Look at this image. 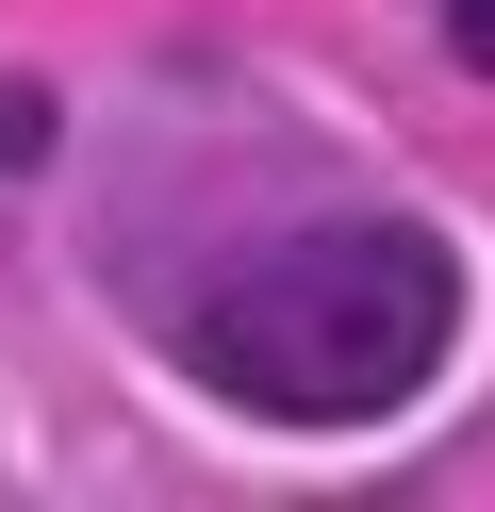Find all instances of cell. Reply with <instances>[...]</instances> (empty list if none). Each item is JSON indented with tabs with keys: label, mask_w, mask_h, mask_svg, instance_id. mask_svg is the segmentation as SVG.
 <instances>
[{
	"label": "cell",
	"mask_w": 495,
	"mask_h": 512,
	"mask_svg": "<svg viewBox=\"0 0 495 512\" xmlns=\"http://www.w3.org/2000/svg\"><path fill=\"white\" fill-rule=\"evenodd\" d=\"M479 331V281L429 215H347V232H281L182 314V380L248 430H380Z\"/></svg>",
	"instance_id": "6da1fadb"
},
{
	"label": "cell",
	"mask_w": 495,
	"mask_h": 512,
	"mask_svg": "<svg viewBox=\"0 0 495 512\" xmlns=\"http://www.w3.org/2000/svg\"><path fill=\"white\" fill-rule=\"evenodd\" d=\"M33 149H50V100H33V83H0V166H33Z\"/></svg>",
	"instance_id": "7a4b0ae2"
},
{
	"label": "cell",
	"mask_w": 495,
	"mask_h": 512,
	"mask_svg": "<svg viewBox=\"0 0 495 512\" xmlns=\"http://www.w3.org/2000/svg\"><path fill=\"white\" fill-rule=\"evenodd\" d=\"M446 34H462V67L495 83V0H446Z\"/></svg>",
	"instance_id": "3957f363"
}]
</instances>
